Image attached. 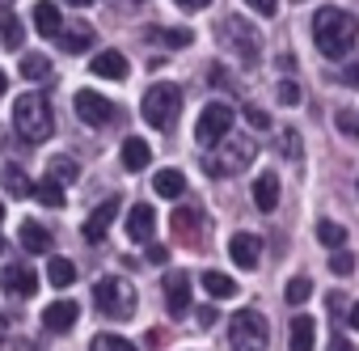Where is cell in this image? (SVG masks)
Returning a JSON list of instances; mask_svg holds the SVG:
<instances>
[{
	"mask_svg": "<svg viewBox=\"0 0 359 351\" xmlns=\"http://www.w3.org/2000/svg\"><path fill=\"white\" fill-rule=\"evenodd\" d=\"M22 39H26V26H22V18L5 13V18H0V43H5L9 51H22Z\"/></svg>",
	"mask_w": 359,
	"mask_h": 351,
	"instance_id": "cell-26",
	"label": "cell"
},
{
	"mask_svg": "<svg viewBox=\"0 0 359 351\" xmlns=\"http://www.w3.org/2000/svg\"><path fill=\"white\" fill-rule=\"evenodd\" d=\"M114 5H127V9H135V5H144V0H114Z\"/></svg>",
	"mask_w": 359,
	"mask_h": 351,
	"instance_id": "cell-48",
	"label": "cell"
},
{
	"mask_svg": "<svg viewBox=\"0 0 359 351\" xmlns=\"http://www.w3.org/2000/svg\"><path fill=\"white\" fill-rule=\"evenodd\" d=\"M22 246H26L30 254H47V250H51V233H47V225H39V220H22Z\"/></svg>",
	"mask_w": 359,
	"mask_h": 351,
	"instance_id": "cell-24",
	"label": "cell"
},
{
	"mask_svg": "<svg viewBox=\"0 0 359 351\" xmlns=\"http://www.w3.org/2000/svg\"><path fill=\"white\" fill-rule=\"evenodd\" d=\"M68 5H76V9H85V5H93V0H68Z\"/></svg>",
	"mask_w": 359,
	"mask_h": 351,
	"instance_id": "cell-50",
	"label": "cell"
},
{
	"mask_svg": "<svg viewBox=\"0 0 359 351\" xmlns=\"http://www.w3.org/2000/svg\"><path fill=\"white\" fill-rule=\"evenodd\" d=\"M355 39H359V22L351 13H342L334 5H325V9L313 13V43H317V51L325 60H342L355 47Z\"/></svg>",
	"mask_w": 359,
	"mask_h": 351,
	"instance_id": "cell-1",
	"label": "cell"
},
{
	"mask_svg": "<svg viewBox=\"0 0 359 351\" xmlns=\"http://www.w3.org/2000/svg\"><path fill=\"white\" fill-rule=\"evenodd\" d=\"M152 191L161 195V199H177L187 191V178H182V169H161L156 178H152Z\"/></svg>",
	"mask_w": 359,
	"mask_h": 351,
	"instance_id": "cell-23",
	"label": "cell"
},
{
	"mask_svg": "<svg viewBox=\"0 0 359 351\" xmlns=\"http://www.w3.org/2000/svg\"><path fill=\"white\" fill-rule=\"evenodd\" d=\"M148 39H161L169 47H187L191 43V30H148Z\"/></svg>",
	"mask_w": 359,
	"mask_h": 351,
	"instance_id": "cell-38",
	"label": "cell"
},
{
	"mask_svg": "<svg viewBox=\"0 0 359 351\" xmlns=\"http://www.w3.org/2000/svg\"><path fill=\"white\" fill-rule=\"evenodd\" d=\"M313 343H317V322L313 317H292V326H287V347L292 351H313Z\"/></svg>",
	"mask_w": 359,
	"mask_h": 351,
	"instance_id": "cell-19",
	"label": "cell"
},
{
	"mask_svg": "<svg viewBox=\"0 0 359 351\" xmlns=\"http://www.w3.org/2000/svg\"><path fill=\"white\" fill-rule=\"evenodd\" d=\"M76 173H81V169H76V161H72V157H55V161H51V178H60V183H72Z\"/></svg>",
	"mask_w": 359,
	"mask_h": 351,
	"instance_id": "cell-35",
	"label": "cell"
},
{
	"mask_svg": "<svg viewBox=\"0 0 359 351\" xmlns=\"http://www.w3.org/2000/svg\"><path fill=\"white\" fill-rule=\"evenodd\" d=\"M199 322H203V326H212V322H216V309H212V305H203V309H199Z\"/></svg>",
	"mask_w": 359,
	"mask_h": 351,
	"instance_id": "cell-45",
	"label": "cell"
},
{
	"mask_svg": "<svg viewBox=\"0 0 359 351\" xmlns=\"http://www.w3.org/2000/svg\"><path fill=\"white\" fill-rule=\"evenodd\" d=\"M245 119H250V127H254V131H266V127H271V114H266V110H258V106H245Z\"/></svg>",
	"mask_w": 359,
	"mask_h": 351,
	"instance_id": "cell-40",
	"label": "cell"
},
{
	"mask_svg": "<svg viewBox=\"0 0 359 351\" xmlns=\"http://www.w3.org/2000/svg\"><path fill=\"white\" fill-rule=\"evenodd\" d=\"M89 351H135V343H127L123 334H97Z\"/></svg>",
	"mask_w": 359,
	"mask_h": 351,
	"instance_id": "cell-33",
	"label": "cell"
},
{
	"mask_svg": "<svg viewBox=\"0 0 359 351\" xmlns=\"http://www.w3.org/2000/svg\"><path fill=\"white\" fill-rule=\"evenodd\" d=\"M342 81H346V85H359V60H355V64H346V68H342Z\"/></svg>",
	"mask_w": 359,
	"mask_h": 351,
	"instance_id": "cell-43",
	"label": "cell"
},
{
	"mask_svg": "<svg viewBox=\"0 0 359 351\" xmlns=\"http://www.w3.org/2000/svg\"><path fill=\"white\" fill-rule=\"evenodd\" d=\"M114 216H118V199H106V204H97V208L89 212V220L81 225V233H85V241H102V237L110 233V225H114Z\"/></svg>",
	"mask_w": 359,
	"mask_h": 351,
	"instance_id": "cell-12",
	"label": "cell"
},
{
	"mask_svg": "<svg viewBox=\"0 0 359 351\" xmlns=\"http://www.w3.org/2000/svg\"><path fill=\"white\" fill-rule=\"evenodd\" d=\"M152 233H156V212L148 204H135L127 212V237L131 241H152Z\"/></svg>",
	"mask_w": 359,
	"mask_h": 351,
	"instance_id": "cell-15",
	"label": "cell"
},
{
	"mask_svg": "<svg viewBox=\"0 0 359 351\" xmlns=\"http://www.w3.org/2000/svg\"><path fill=\"white\" fill-rule=\"evenodd\" d=\"M279 102L283 106H300V85L296 81H279Z\"/></svg>",
	"mask_w": 359,
	"mask_h": 351,
	"instance_id": "cell-39",
	"label": "cell"
},
{
	"mask_svg": "<svg viewBox=\"0 0 359 351\" xmlns=\"http://www.w3.org/2000/svg\"><path fill=\"white\" fill-rule=\"evenodd\" d=\"M351 326H355V330H359V300H355V305H351Z\"/></svg>",
	"mask_w": 359,
	"mask_h": 351,
	"instance_id": "cell-47",
	"label": "cell"
},
{
	"mask_svg": "<svg viewBox=\"0 0 359 351\" xmlns=\"http://www.w3.org/2000/svg\"><path fill=\"white\" fill-rule=\"evenodd\" d=\"M89 43H93V26H89V22H64V30L55 34V47L68 51V55L89 51Z\"/></svg>",
	"mask_w": 359,
	"mask_h": 351,
	"instance_id": "cell-13",
	"label": "cell"
},
{
	"mask_svg": "<svg viewBox=\"0 0 359 351\" xmlns=\"http://www.w3.org/2000/svg\"><path fill=\"white\" fill-rule=\"evenodd\" d=\"M72 106H76L81 123H89V127H106V123H114V114H118V106H114V102H106V98H102V93H93V89H81Z\"/></svg>",
	"mask_w": 359,
	"mask_h": 351,
	"instance_id": "cell-9",
	"label": "cell"
},
{
	"mask_svg": "<svg viewBox=\"0 0 359 351\" xmlns=\"http://www.w3.org/2000/svg\"><path fill=\"white\" fill-rule=\"evenodd\" d=\"M245 5H250L254 13H262V18H275V13H279V0H245Z\"/></svg>",
	"mask_w": 359,
	"mask_h": 351,
	"instance_id": "cell-41",
	"label": "cell"
},
{
	"mask_svg": "<svg viewBox=\"0 0 359 351\" xmlns=\"http://www.w3.org/2000/svg\"><path fill=\"white\" fill-rule=\"evenodd\" d=\"M76 305L72 300H55V305H47L43 309V326L47 330H55V334H64V330H72V322H76Z\"/></svg>",
	"mask_w": 359,
	"mask_h": 351,
	"instance_id": "cell-18",
	"label": "cell"
},
{
	"mask_svg": "<svg viewBox=\"0 0 359 351\" xmlns=\"http://www.w3.org/2000/svg\"><path fill=\"white\" fill-rule=\"evenodd\" d=\"M9 5H13V0H0V9H9Z\"/></svg>",
	"mask_w": 359,
	"mask_h": 351,
	"instance_id": "cell-52",
	"label": "cell"
},
{
	"mask_svg": "<svg viewBox=\"0 0 359 351\" xmlns=\"http://www.w3.org/2000/svg\"><path fill=\"white\" fill-rule=\"evenodd\" d=\"M0 220H5V208H0Z\"/></svg>",
	"mask_w": 359,
	"mask_h": 351,
	"instance_id": "cell-53",
	"label": "cell"
},
{
	"mask_svg": "<svg viewBox=\"0 0 359 351\" xmlns=\"http://www.w3.org/2000/svg\"><path fill=\"white\" fill-rule=\"evenodd\" d=\"M317 241L330 246V250H342L346 246V229L338 220H317Z\"/></svg>",
	"mask_w": 359,
	"mask_h": 351,
	"instance_id": "cell-28",
	"label": "cell"
},
{
	"mask_svg": "<svg viewBox=\"0 0 359 351\" xmlns=\"http://www.w3.org/2000/svg\"><path fill=\"white\" fill-rule=\"evenodd\" d=\"M325 351H355V347H351V343H346V338H342V334H334V338H330V347H325Z\"/></svg>",
	"mask_w": 359,
	"mask_h": 351,
	"instance_id": "cell-44",
	"label": "cell"
},
{
	"mask_svg": "<svg viewBox=\"0 0 359 351\" xmlns=\"http://www.w3.org/2000/svg\"><path fill=\"white\" fill-rule=\"evenodd\" d=\"M334 123H338V131H342V135L359 140V114H355V110H338V114H334Z\"/></svg>",
	"mask_w": 359,
	"mask_h": 351,
	"instance_id": "cell-37",
	"label": "cell"
},
{
	"mask_svg": "<svg viewBox=\"0 0 359 351\" xmlns=\"http://www.w3.org/2000/svg\"><path fill=\"white\" fill-rule=\"evenodd\" d=\"M34 199L43 208H64V183L60 178H47L43 187H34Z\"/></svg>",
	"mask_w": 359,
	"mask_h": 351,
	"instance_id": "cell-29",
	"label": "cell"
},
{
	"mask_svg": "<svg viewBox=\"0 0 359 351\" xmlns=\"http://www.w3.org/2000/svg\"><path fill=\"white\" fill-rule=\"evenodd\" d=\"M224 148L216 152V157H203V169L212 173V178H224V173H237V169H245L250 161H254V140H220Z\"/></svg>",
	"mask_w": 359,
	"mask_h": 351,
	"instance_id": "cell-6",
	"label": "cell"
},
{
	"mask_svg": "<svg viewBox=\"0 0 359 351\" xmlns=\"http://www.w3.org/2000/svg\"><path fill=\"white\" fill-rule=\"evenodd\" d=\"M254 208L258 212H275L279 208V178L275 173H262V178L254 183Z\"/></svg>",
	"mask_w": 359,
	"mask_h": 351,
	"instance_id": "cell-22",
	"label": "cell"
},
{
	"mask_svg": "<svg viewBox=\"0 0 359 351\" xmlns=\"http://www.w3.org/2000/svg\"><path fill=\"white\" fill-rule=\"evenodd\" d=\"M144 258H148L152 267H161V263H169V250H165V246H148V254H144Z\"/></svg>",
	"mask_w": 359,
	"mask_h": 351,
	"instance_id": "cell-42",
	"label": "cell"
},
{
	"mask_svg": "<svg viewBox=\"0 0 359 351\" xmlns=\"http://www.w3.org/2000/svg\"><path fill=\"white\" fill-rule=\"evenodd\" d=\"M173 5H182V9H203V5H212V0H173Z\"/></svg>",
	"mask_w": 359,
	"mask_h": 351,
	"instance_id": "cell-46",
	"label": "cell"
},
{
	"mask_svg": "<svg viewBox=\"0 0 359 351\" xmlns=\"http://www.w3.org/2000/svg\"><path fill=\"white\" fill-rule=\"evenodd\" d=\"M283 296H287V305H304V300L313 296V284H309L304 275H296V279H287V288H283Z\"/></svg>",
	"mask_w": 359,
	"mask_h": 351,
	"instance_id": "cell-32",
	"label": "cell"
},
{
	"mask_svg": "<svg viewBox=\"0 0 359 351\" xmlns=\"http://www.w3.org/2000/svg\"><path fill=\"white\" fill-rule=\"evenodd\" d=\"M220 39L245 60V64H258V51H262V39H258V30L250 26V22H241V18H229L224 26H220Z\"/></svg>",
	"mask_w": 359,
	"mask_h": 351,
	"instance_id": "cell-8",
	"label": "cell"
},
{
	"mask_svg": "<svg viewBox=\"0 0 359 351\" xmlns=\"http://www.w3.org/2000/svg\"><path fill=\"white\" fill-rule=\"evenodd\" d=\"M330 271H334L338 279H346V275L355 271V254H346V250H334V258H330Z\"/></svg>",
	"mask_w": 359,
	"mask_h": 351,
	"instance_id": "cell-36",
	"label": "cell"
},
{
	"mask_svg": "<svg viewBox=\"0 0 359 351\" xmlns=\"http://www.w3.org/2000/svg\"><path fill=\"white\" fill-rule=\"evenodd\" d=\"M279 152H283L287 161H300V152H304V148H300V131H292V127L279 131Z\"/></svg>",
	"mask_w": 359,
	"mask_h": 351,
	"instance_id": "cell-34",
	"label": "cell"
},
{
	"mask_svg": "<svg viewBox=\"0 0 359 351\" xmlns=\"http://www.w3.org/2000/svg\"><path fill=\"white\" fill-rule=\"evenodd\" d=\"M0 250H5V241H0Z\"/></svg>",
	"mask_w": 359,
	"mask_h": 351,
	"instance_id": "cell-54",
	"label": "cell"
},
{
	"mask_svg": "<svg viewBox=\"0 0 359 351\" xmlns=\"http://www.w3.org/2000/svg\"><path fill=\"white\" fill-rule=\"evenodd\" d=\"M0 284H5V292H9V296H22V300L39 292V275H34L26 263H9V267H5V275H0Z\"/></svg>",
	"mask_w": 359,
	"mask_h": 351,
	"instance_id": "cell-11",
	"label": "cell"
},
{
	"mask_svg": "<svg viewBox=\"0 0 359 351\" xmlns=\"http://www.w3.org/2000/svg\"><path fill=\"white\" fill-rule=\"evenodd\" d=\"M229 131H233V106H224V102L203 106V114H199V123H195V140H199L203 148H212V144H220Z\"/></svg>",
	"mask_w": 359,
	"mask_h": 351,
	"instance_id": "cell-7",
	"label": "cell"
},
{
	"mask_svg": "<svg viewBox=\"0 0 359 351\" xmlns=\"http://www.w3.org/2000/svg\"><path fill=\"white\" fill-rule=\"evenodd\" d=\"M5 330H9V322H5V317H0V338H5Z\"/></svg>",
	"mask_w": 359,
	"mask_h": 351,
	"instance_id": "cell-51",
	"label": "cell"
},
{
	"mask_svg": "<svg viewBox=\"0 0 359 351\" xmlns=\"http://www.w3.org/2000/svg\"><path fill=\"white\" fill-rule=\"evenodd\" d=\"M5 191H9L13 199H30V195H34V183L26 178V169H18V165H5Z\"/></svg>",
	"mask_w": 359,
	"mask_h": 351,
	"instance_id": "cell-25",
	"label": "cell"
},
{
	"mask_svg": "<svg viewBox=\"0 0 359 351\" xmlns=\"http://www.w3.org/2000/svg\"><path fill=\"white\" fill-rule=\"evenodd\" d=\"M140 110H144V123H152L156 131H169L173 119H177V110H182V89L169 85V81H161V85H152L144 93Z\"/></svg>",
	"mask_w": 359,
	"mask_h": 351,
	"instance_id": "cell-3",
	"label": "cell"
},
{
	"mask_svg": "<svg viewBox=\"0 0 359 351\" xmlns=\"http://www.w3.org/2000/svg\"><path fill=\"white\" fill-rule=\"evenodd\" d=\"M165 309L173 317H182L191 309V275L187 271H169L165 275Z\"/></svg>",
	"mask_w": 359,
	"mask_h": 351,
	"instance_id": "cell-10",
	"label": "cell"
},
{
	"mask_svg": "<svg viewBox=\"0 0 359 351\" xmlns=\"http://www.w3.org/2000/svg\"><path fill=\"white\" fill-rule=\"evenodd\" d=\"M203 288H208V296H216V300L237 296V284H233L224 271H203Z\"/></svg>",
	"mask_w": 359,
	"mask_h": 351,
	"instance_id": "cell-27",
	"label": "cell"
},
{
	"mask_svg": "<svg viewBox=\"0 0 359 351\" xmlns=\"http://www.w3.org/2000/svg\"><path fill=\"white\" fill-rule=\"evenodd\" d=\"M89 72H93V77H106V81H123L131 68H127L123 51H102V55L89 60Z\"/></svg>",
	"mask_w": 359,
	"mask_h": 351,
	"instance_id": "cell-17",
	"label": "cell"
},
{
	"mask_svg": "<svg viewBox=\"0 0 359 351\" xmlns=\"http://www.w3.org/2000/svg\"><path fill=\"white\" fill-rule=\"evenodd\" d=\"M47 279H51L55 288H68V284L76 279V267H72L68 258H51V263H47Z\"/></svg>",
	"mask_w": 359,
	"mask_h": 351,
	"instance_id": "cell-30",
	"label": "cell"
},
{
	"mask_svg": "<svg viewBox=\"0 0 359 351\" xmlns=\"http://www.w3.org/2000/svg\"><path fill=\"white\" fill-rule=\"evenodd\" d=\"M229 254H233V263H237L241 271H254L258 258H262V241H258L254 233H237V237L229 241Z\"/></svg>",
	"mask_w": 359,
	"mask_h": 351,
	"instance_id": "cell-14",
	"label": "cell"
},
{
	"mask_svg": "<svg viewBox=\"0 0 359 351\" xmlns=\"http://www.w3.org/2000/svg\"><path fill=\"white\" fill-rule=\"evenodd\" d=\"M30 18H34V30H39L43 39H55V34L64 30V18H60V9L51 5V0H39Z\"/></svg>",
	"mask_w": 359,
	"mask_h": 351,
	"instance_id": "cell-20",
	"label": "cell"
},
{
	"mask_svg": "<svg viewBox=\"0 0 359 351\" xmlns=\"http://www.w3.org/2000/svg\"><path fill=\"white\" fill-rule=\"evenodd\" d=\"M51 72V60L47 55H22V77L26 81H43Z\"/></svg>",
	"mask_w": 359,
	"mask_h": 351,
	"instance_id": "cell-31",
	"label": "cell"
},
{
	"mask_svg": "<svg viewBox=\"0 0 359 351\" xmlns=\"http://www.w3.org/2000/svg\"><path fill=\"white\" fill-rule=\"evenodd\" d=\"M169 225H173V237L182 241V246H195V241H199V225H203V216H199L195 208H177Z\"/></svg>",
	"mask_w": 359,
	"mask_h": 351,
	"instance_id": "cell-16",
	"label": "cell"
},
{
	"mask_svg": "<svg viewBox=\"0 0 359 351\" xmlns=\"http://www.w3.org/2000/svg\"><path fill=\"white\" fill-rule=\"evenodd\" d=\"M93 305H97L110 322H123V317L135 313V288H131L127 279L106 275V279H97V288H93Z\"/></svg>",
	"mask_w": 359,
	"mask_h": 351,
	"instance_id": "cell-4",
	"label": "cell"
},
{
	"mask_svg": "<svg viewBox=\"0 0 359 351\" xmlns=\"http://www.w3.org/2000/svg\"><path fill=\"white\" fill-rule=\"evenodd\" d=\"M229 343H233L237 351H266V343H271V326H266V317H262L258 309H241V313H233V322H229Z\"/></svg>",
	"mask_w": 359,
	"mask_h": 351,
	"instance_id": "cell-5",
	"label": "cell"
},
{
	"mask_svg": "<svg viewBox=\"0 0 359 351\" xmlns=\"http://www.w3.org/2000/svg\"><path fill=\"white\" fill-rule=\"evenodd\" d=\"M13 127L26 144H43L51 131H55V119H51V106L43 93H22L18 106H13Z\"/></svg>",
	"mask_w": 359,
	"mask_h": 351,
	"instance_id": "cell-2",
	"label": "cell"
},
{
	"mask_svg": "<svg viewBox=\"0 0 359 351\" xmlns=\"http://www.w3.org/2000/svg\"><path fill=\"white\" fill-rule=\"evenodd\" d=\"M5 85H9V77H5V72H0V98H5Z\"/></svg>",
	"mask_w": 359,
	"mask_h": 351,
	"instance_id": "cell-49",
	"label": "cell"
},
{
	"mask_svg": "<svg viewBox=\"0 0 359 351\" xmlns=\"http://www.w3.org/2000/svg\"><path fill=\"white\" fill-rule=\"evenodd\" d=\"M123 169L127 173H140V169H148V161H152V148L140 140V135H131V140H123Z\"/></svg>",
	"mask_w": 359,
	"mask_h": 351,
	"instance_id": "cell-21",
	"label": "cell"
}]
</instances>
